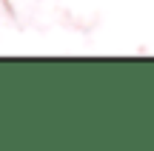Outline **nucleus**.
<instances>
[]
</instances>
